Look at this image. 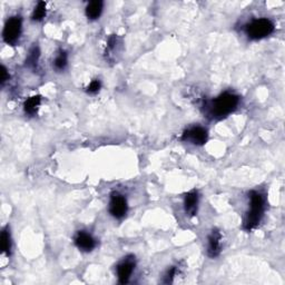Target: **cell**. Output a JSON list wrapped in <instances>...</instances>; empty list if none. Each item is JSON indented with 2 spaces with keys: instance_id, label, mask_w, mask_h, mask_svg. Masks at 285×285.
Wrapping results in <instances>:
<instances>
[{
  "instance_id": "cell-2",
  "label": "cell",
  "mask_w": 285,
  "mask_h": 285,
  "mask_svg": "<svg viewBox=\"0 0 285 285\" xmlns=\"http://www.w3.org/2000/svg\"><path fill=\"white\" fill-rule=\"evenodd\" d=\"M265 212V202L263 195L259 192L250 193V210L246 213L244 220V230L252 231L258 228L261 221L263 219Z\"/></svg>"
},
{
  "instance_id": "cell-7",
  "label": "cell",
  "mask_w": 285,
  "mask_h": 285,
  "mask_svg": "<svg viewBox=\"0 0 285 285\" xmlns=\"http://www.w3.org/2000/svg\"><path fill=\"white\" fill-rule=\"evenodd\" d=\"M134 269H135V261L133 260V258L125 259L122 263L118 264L117 277L120 284H126L129 281V279L134 272Z\"/></svg>"
},
{
  "instance_id": "cell-13",
  "label": "cell",
  "mask_w": 285,
  "mask_h": 285,
  "mask_svg": "<svg viewBox=\"0 0 285 285\" xmlns=\"http://www.w3.org/2000/svg\"><path fill=\"white\" fill-rule=\"evenodd\" d=\"M46 12H47L46 2H43V1L38 2L37 6L35 7V9H33V11H32L31 19L33 21H40L43 18H45Z\"/></svg>"
},
{
  "instance_id": "cell-4",
  "label": "cell",
  "mask_w": 285,
  "mask_h": 285,
  "mask_svg": "<svg viewBox=\"0 0 285 285\" xmlns=\"http://www.w3.org/2000/svg\"><path fill=\"white\" fill-rule=\"evenodd\" d=\"M21 29H22V20L20 17H11L4 23L2 37L3 40L6 41L9 45H13L19 39V37L21 35Z\"/></svg>"
},
{
  "instance_id": "cell-3",
  "label": "cell",
  "mask_w": 285,
  "mask_h": 285,
  "mask_svg": "<svg viewBox=\"0 0 285 285\" xmlns=\"http://www.w3.org/2000/svg\"><path fill=\"white\" fill-rule=\"evenodd\" d=\"M245 31L251 39H262L274 31V23L268 18H258L246 25Z\"/></svg>"
},
{
  "instance_id": "cell-16",
  "label": "cell",
  "mask_w": 285,
  "mask_h": 285,
  "mask_svg": "<svg viewBox=\"0 0 285 285\" xmlns=\"http://www.w3.org/2000/svg\"><path fill=\"white\" fill-rule=\"evenodd\" d=\"M67 62H68V58H67L66 51H60L55 58V61H54L55 69L58 71L64 70L67 66Z\"/></svg>"
},
{
  "instance_id": "cell-9",
  "label": "cell",
  "mask_w": 285,
  "mask_h": 285,
  "mask_svg": "<svg viewBox=\"0 0 285 285\" xmlns=\"http://www.w3.org/2000/svg\"><path fill=\"white\" fill-rule=\"evenodd\" d=\"M75 244L77 248L81 251H84V252H90V251H93L95 249L96 241L90 234L81 231L78 232L76 235Z\"/></svg>"
},
{
  "instance_id": "cell-14",
  "label": "cell",
  "mask_w": 285,
  "mask_h": 285,
  "mask_svg": "<svg viewBox=\"0 0 285 285\" xmlns=\"http://www.w3.org/2000/svg\"><path fill=\"white\" fill-rule=\"evenodd\" d=\"M39 56H40L39 48H38L37 46H33L27 57V60H26L27 66L30 67V68H36L38 65V60H39Z\"/></svg>"
},
{
  "instance_id": "cell-11",
  "label": "cell",
  "mask_w": 285,
  "mask_h": 285,
  "mask_svg": "<svg viewBox=\"0 0 285 285\" xmlns=\"http://www.w3.org/2000/svg\"><path fill=\"white\" fill-rule=\"evenodd\" d=\"M104 2L100 0H95V1H90L86 7V16L91 20L98 19L100 17L101 12H103Z\"/></svg>"
},
{
  "instance_id": "cell-10",
  "label": "cell",
  "mask_w": 285,
  "mask_h": 285,
  "mask_svg": "<svg viewBox=\"0 0 285 285\" xmlns=\"http://www.w3.org/2000/svg\"><path fill=\"white\" fill-rule=\"evenodd\" d=\"M199 193L193 190L188 192L184 197V207L185 212L190 216H195L197 213V207H199Z\"/></svg>"
},
{
  "instance_id": "cell-18",
  "label": "cell",
  "mask_w": 285,
  "mask_h": 285,
  "mask_svg": "<svg viewBox=\"0 0 285 285\" xmlns=\"http://www.w3.org/2000/svg\"><path fill=\"white\" fill-rule=\"evenodd\" d=\"M177 272H178V270H177V267H173L170 271L167 272V274H166V277H165V283H172L173 282V280H174V278L176 277L177 275Z\"/></svg>"
},
{
  "instance_id": "cell-5",
  "label": "cell",
  "mask_w": 285,
  "mask_h": 285,
  "mask_svg": "<svg viewBox=\"0 0 285 285\" xmlns=\"http://www.w3.org/2000/svg\"><path fill=\"white\" fill-rule=\"evenodd\" d=\"M128 205L127 201L125 199L124 195L119 194V193H113L110 196L109 202V212L115 219H123V217L127 214Z\"/></svg>"
},
{
  "instance_id": "cell-12",
  "label": "cell",
  "mask_w": 285,
  "mask_h": 285,
  "mask_svg": "<svg viewBox=\"0 0 285 285\" xmlns=\"http://www.w3.org/2000/svg\"><path fill=\"white\" fill-rule=\"evenodd\" d=\"M40 103H41V97L39 95L32 96V97L28 98L25 101V105H23L25 113L28 115H35L37 113L38 108H39Z\"/></svg>"
},
{
  "instance_id": "cell-8",
  "label": "cell",
  "mask_w": 285,
  "mask_h": 285,
  "mask_svg": "<svg viewBox=\"0 0 285 285\" xmlns=\"http://www.w3.org/2000/svg\"><path fill=\"white\" fill-rule=\"evenodd\" d=\"M222 252V234L219 230H213L209 236V248L207 254L210 258H217Z\"/></svg>"
},
{
  "instance_id": "cell-15",
  "label": "cell",
  "mask_w": 285,
  "mask_h": 285,
  "mask_svg": "<svg viewBox=\"0 0 285 285\" xmlns=\"http://www.w3.org/2000/svg\"><path fill=\"white\" fill-rule=\"evenodd\" d=\"M11 250V239H10V233L9 231L4 229L1 232V251L3 254L9 255L10 254Z\"/></svg>"
},
{
  "instance_id": "cell-19",
  "label": "cell",
  "mask_w": 285,
  "mask_h": 285,
  "mask_svg": "<svg viewBox=\"0 0 285 285\" xmlns=\"http://www.w3.org/2000/svg\"><path fill=\"white\" fill-rule=\"evenodd\" d=\"M7 80H9V74H8V70L4 66H2L1 68V84L3 85L6 83Z\"/></svg>"
},
{
  "instance_id": "cell-1",
  "label": "cell",
  "mask_w": 285,
  "mask_h": 285,
  "mask_svg": "<svg viewBox=\"0 0 285 285\" xmlns=\"http://www.w3.org/2000/svg\"><path fill=\"white\" fill-rule=\"evenodd\" d=\"M240 97L233 93H223L206 105V114L212 118L222 119L238 108Z\"/></svg>"
},
{
  "instance_id": "cell-17",
  "label": "cell",
  "mask_w": 285,
  "mask_h": 285,
  "mask_svg": "<svg viewBox=\"0 0 285 285\" xmlns=\"http://www.w3.org/2000/svg\"><path fill=\"white\" fill-rule=\"evenodd\" d=\"M101 88V83H100V80L99 79H95L91 81V83L87 86V88H86V91L87 93H89V94H97L98 91L100 90Z\"/></svg>"
},
{
  "instance_id": "cell-6",
  "label": "cell",
  "mask_w": 285,
  "mask_h": 285,
  "mask_svg": "<svg viewBox=\"0 0 285 285\" xmlns=\"http://www.w3.org/2000/svg\"><path fill=\"white\" fill-rule=\"evenodd\" d=\"M209 138L207 130L201 126H194L185 130L182 135V141L191 143L193 145H204Z\"/></svg>"
}]
</instances>
